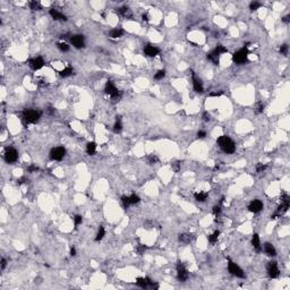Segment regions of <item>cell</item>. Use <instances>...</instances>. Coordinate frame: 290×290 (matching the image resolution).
Wrapping results in <instances>:
<instances>
[{
  "label": "cell",
  "mask_w": 290,
  "mask_h": 290,
  "mask_svg": "<svg viewBox=\"0 0 290 290\" xmlns=\"http://www.w3.org/2000/svg\"><path fill=\"white\" fill-rule=\"evenodd\" d=\"M218 145L219 147L227 154H231L236 151V145H235V142L227 135H223V136H220L218 138Z\"/></svg>",
  "instance_id": "obj_1"
},
{
  "label": "cell",
  "mask_w": 290,
  "mask_h": 290,
  "mask_svg": "<svg viewBox=\"0 0 290 290\" xmlns=\"http://www.w3.org/2000/svg\"><path fill=\"white\" fill-rule=\"evenodd\" d=\"M41 111L34 110V109H25L23 111V121L25 125L30 124H35L40 120L41 118Z\"/></svg>",
  "instance_id": "obj_2"
},
{
  "label": "cell",
  "mask_w": 290,
  "mask_h": 290,
  "mask_svg": "<svg viewBox=\"0 0 290 290\" xmlns=\"http://www.w3.org/2000/svg\"><path fill=\"white\" fill-rule=\"evenodd\" d=\"M104 91H105L107 94H109V95L111 97V99L113 100V102L119 101V100L121 99V95H122V93L118 91V89L116 87V85H115L111 81H108V82H107L105 87H104Z\"/></svg>",
  "instance_id": "obj_3"
},
{
  "label": "cell",
  "mask_w": 290,
  "mask_h": 290,
  "mask_svg": "<svg viewBox=\"0 0 290 290\" xmlns=\"http://www.w3.org/2000/svg\"><path fill=\"white\" fill-rule=\"evenodd\" d=\"M247 59H248V49L246 48V47L239 49V50L236 51V52L234 53V56H232V60H234L236 64H238V65L245 64V62L247 61Z\"/></svg>",
  "instance_id": "obj_4"
},
{
  "label": "cell",
  "mask_w": 290,
  "mask_h": 290,
  "mask_svg": "<svg viewBox=\"0 0 290 290\" xmlns=\"http://www.w3.org/2000/svg\"><path fill=\"white\" fill-rule=\"evenodd\" d=\"M65 154H66L65 147L58 146V147H54V148L51 150V152H50V159H51V160H54V161H60V160L64 159Z\"/></svg>",
  "instance_id": "obj_5"
},
{
  "label": "cell",
  "mask_w": 290,
  "mask_h": 290,
  "mask_svg": "<svg viewBox=\"0 0 290 290\" xmlns=\"http://www.w3.org/2000/svg\"><path fill=\"white\" fill-rule=\"evenodd\" d=\"M228 270H229V272L232 274V275H235V277H237V278H245V273H244V271H242V269L235 263V262H232V261H230L229 260V262H228Z\"/></svg>",
  "instance_id": "obj_6"
},
{
  "label": "cell",
  "mask_w": 290,
  "mask_h": 290,
  "mask_svg": "<svg viewBox=\"0 0 290 290\" xmlns=\"http://www.w3.org/2000/svg\"><path fill=\"white\" fill-rule=\"evenodd\" d=\"M18 159V152L14 147H8L5 152V160L8 163H14Z\"/></svg>",
  "instance_id": "obj_7"
},
{
  "label": "cell",
  "mask_w": 290,
  "mask_h": 290,
  "mask_svg": "<svg viewBox=\"0 0 290 290\" xmlns=\"http://www.w3.org/2000/svg\"><path fill=\"white\" fill-rule=\"evenodd\" d=\"M188 271L183 262H178L177 264V277L180 281H186L188 279Z\"/></svg>",
  "instance_id": "obj_8"
},
{
  "label": "cell",
  "mask_w": 290,
  "mask_h": 290,
  "mask_svg": "<svg viewBox=\"0 0 290 290\" xmlns=\"http://www.w3.org/2000/svg\"><path fill=\"white\" fill-rule=\"evenodd\" d=\"M266 270H267V274L270 278L272 279H275L279 277L280 274V271H279V267H278V264L277 262H270L266 266Z\"/></svg>",
  "instance_id": "obj_9"
},
{
  "label": "cell",
  "mask_w": 290,
  "mask_h": 290,
  "mask_svg": "<svg viewBox=\"0 0 290 290\" xmlns=\"http://www.w3.org/2000/svg\"><path fill=\"white\" fill-rule=\"evenodd\" d=\"M28 64H30V67L33 70H39V69H41L44 66V61H43V59L41 57H36V58L31 59L28 61Z\"/></svg>",
  "instance_id": "obj_10"
},
{
  "label": "cell",
  "mask_w": 290,
  "mask_h": 290,
  "mask_svg": "<svg viewBox=\"0 0 290 290\" xmlns=\"http://www.w3.org/2000/svg\"><path fill=\"white\" fill-rule=\"evenodd\" d=\"M248 210L253 213H258L263 210V203L260 201V199H254L249 203L248 205Z\"/></svg>",
  "instance_id": "obj_11"
},
{
  "label": "cell",
  "mask_w": 290,
  "mask_h": 290,
  "mask_svg": "<svg viewBox=\"0 0 290 290\" xmlns=\"http://www.w3.org/2000/svg\"><path fill=\"white\" fill-rule=\"evenodd\" d=\"M49 14H50V16H51L54 21H67L66 15H64L61 11H59V10L56 9V8H51L50 11H49Z\"/></svg>",
  "instance_id": "obj_12"
},
{
  "label": "cell",
  "mask_w": 290,
  "mask_h": 290,
  "mask_svg": "<svg viewBox=\"0 0 290 290\" xmlns=\"http://www.w3.org/2000/svg\"><path fill=\"white\" fill-rule=\"evenodd\" d=\"M70 42L75 47V48L79 49L84 47V36L83 35H74L72 39H70Z\"/></svg>",
  "instance_id": "obj_13"
},
{
  "label": "cell",
  "mask_w": 290,
  "mask_h": 290,
  "mask_svg": "<svg viewBox=\"0 0 290 290\" xmlns=\"http://www.w3.org/2000/svg\"><path fill=\"white\" fill-rule=\"evenodd\" d=\"M192 75H193V87H194V91H195V92H197V93H202V92H203V90H204L202 81H201L199 78L195 77V75H194L193 72H192Z\"/></svg>",
  "instance_id": "obj_14"
},
{
  "label": "cell",
  "mask_w": 290,
  "mask_h": 290,
  "mask_svg": "<svg viewBox=\"0 0 290 290\" xmlns=\"http://www.w3.org/2000/svg\"><path fill=\"white\" fill-rule=\"evenodd\" d=\"M144 53L148 57H155L160 53V50L154 47V46H151V44H147L144 48Z\"/></svg>",
  "instance_id": "obj_15"
},
{
  "label": "cell",
  "mask_w": 290,
  "mask_h": 290,
  "mask_svg": "<svg viewBox=\"0 0 290 290\" xmlns=\"http://www.w3.org/2000/svg\"><path fill=\"white\" fill-rule=\"evenodd\" d=\"M264 252L269 255V256H275L277 255V250L274 248V246L270 242H265L264 244Z\"/></svg>",
  "instance_id": "obj_16"
},
{
  "label": "cell",
  "mask_w": 290,
  "mask_h": 290,
  "mask_svg": "<svg viewBox=\"0 0 290 290\" xmlns=\"http://www.w3.org/2000/svg\"><path fill=\"white\" fill-rule=\"evenodd\" d=\"M252 245L253 247L257 250V252H261L262 249V246H261V240H260V236L257 234H254L253 238H252Z\"/></svg>",
  "instance_id": "obj_17"
},
{
  "label": "cell",
  "mask_w": 290,
  "mask_h": 290,
  "mask_svg": "<svg viewBox=\"0 0 290 290\" xmlns=\"http://www.w3.org/2000/svg\"><path fill=\"white\" fill-rule=\"evenodd\" d=\"M219 57H220V54H219L215 50H212L211 52L207 53V59H210V60H211L213 64H215V65L219 64Z\"/></svg>",
  "instance_id": "obj_18"
},
{
  "label": "cell",
  "mask_w": 290,
  "mask_h": 290,
  "mask_svg": "<svg viewBox=\"0 0 290 290\" xmlns=\"http://www.w3.org/2000/svg\"><path fill=\"white\" fill-rule=\"evenodd\" d=\"M122 35H124V31L121 28H113L109 33V36L112 39H118V38H121Z\"/></svg>",
  "instance_id": "obj_19"
},
{
  "label": "cell",
  "mask_w": 290,
  "mask_h": 290,
  "mask_svg": "<svg viewBox=\"0 0 290 290\" xmlns=\"http://www.w3.org/2000/svg\"><path fill=\"white\" fill-rule=\"evenodd\" d=\"M117 14L120 15V16H122V17H130V16H132V11H130V9H129L128 7H121V8H119V9L117 10Z\"/></svg>",
  "instance_id": "obj_20"
},
{
  "label": "cell",
  "mask_w": 290,
  "mask_h": 290,
  "mask_svg": "<svg viewBox=\"0 0 290 290\" xmlns=\"http://www.w3.org/2000/svg\"><path fill=\"white\" fill-rule=\"evenodd\" d=\"M86 152L89 155H94L97 152V144L94 142H90L86 145Z\"/></svg>",
  "instance_id": "obj_21"
},
{
  "label": "cell",
  "mask_w": 290,
  "mask_h": 290,
  "mask_svg": "<svg viewBox=\"0 0 290 290\" xmlns=\"http://www.w3.org/2000/svg\"><path fill=\"white\" fill-rule=\"evenodd\" d=\"M193 235H191V234H181V235H179V240L181 242H184V244H188V242H191L193 240Z\"/></svg>",
  "instance_id": "obj_22"
},
{
  "label": "cell",
  "mask_w": 290,
  "mask_h": 290,
  "mask_svg": "<svg viewBox=\"0 0 290 290\" xmlns=\"http://www.w3.org/2000/svg\"><path fill=\"white\" fill-rule=\"evenodd\" d=\"M121 129H122L121 119H120V117H117V120H116L115 126H113V132H115L116 134H118V133H120V132H121Z\"/></svg>",
  "instance_id": "obj_23"
},
{
  "label": "cell",
  "mask_w": 290,
  "mask_h": 290,
  "mask_svg": "<svg viewBox=\"0 0 290 290\" xmlns=\"http://www.w3.org/2000/svg\"><path fill=\"white\" fill-rule=\"evenodd\" d=\"M194 197L197 202H205L206 198H207V194L206 193H195L194 194Z\"/></svg>",
  "instance_id": "obj_24"
},
{
  "label": "cell",
  "mask_w": 290,
  "mask_h": 290,
  "mask_svg": "<svg viewBox=\"0 0 290 290\" xmlns=\"http://www.w3.org/2000/svg\"><path fill=\"white\" fill-rule=\"evenodd\" d=\"M104 235H105V230H104V228H103L102 226H100L99 231H97V237H95V242H100V240H102V239H103V237H104Z\"/></svg>",
  "instance_id": "obj_25"
},
{
  "label": "cell",
  "mask_w": 290,
  "mask_h": 290,
  "mask_svg": "<svg viewBox=\"0 0 290 290\" xmlns=\"http://www.w3.org/2000/svg\"><path fill=\"white\" fill-rule=\"evenodd\" d=\"M70 75H73V69H72L70 67H66L65 69H62V70L60 72V76H61V77H68V76H70Z\"/></svg>",
  "instance_id": "obj_26"
},
{
  "label": "cell",
  "mask_w": 290,
  "mask_h": 290,
  "mask_svg": "<svg viewBox=\"0 0 290 290\" xmlns=\"http://www.w3.org/2000/svg\"><path fill=\"white\" fill-rule=\"evenodd\" d=\"M219 235H220V231H214L212 235H210L209 237H207V239H209V242H211V244H214V242L218 240V238H219Z\"/></svg>",
  "instance_id": "obj_27"
},
{
  "label": "cell",
  "mask_w": 290,
  "mask_h": 290,
  "mask_svg": "<svg viewBox=\"0 0 290 290\" xmlns=\"http://www.w3.org/2000/svg\"><path fill=\"white\" fill-rule=\"evenodd\" d=\"M30 8L32 10H40L41 9V3L39 1H31L30 2Z\"/></svg>",
  "instance_id": "obj_28"
},
{
  "label": "cell",
  "mask_w": 290,
  "mask_h": 290,
  "mask_svg": "<svg viewBox=\"0 0 290 290\" xmlns=\"http://www.w3.org/2000/svg\"><path fill=\"white\" fill-rule=\"evenodd\" d=\"M129 199H130V204H132V205H133V204H137V203H140V201H141L140 196L136 195V194H132V195L129 196Z\"/></svg>",
  "instance_id": "obj_29"
},
{
  "label": "cell",
  "mask_w": 290,
  "mask_h": 290,
  "mask_svg": "<svg viewBox=\"0 0 290 290\" xmlns=\"http://www.w3.org/2000/svg\"><path fill=\"white\" fill-rule=\"evenodd\" d=\"M121 203H122V206H124L125 209H127L129 205H132V204H130L129 196H122V197H121Z\"/></svg>",
  "instance_id": "obj_30"
},
{
  "label": "cell",
  "mask_w": 290,
  "mask_h": 290,
  "mask_svg": "<svg viewBox=\"0 0 290 290\" xmlns=\"http://www.w3.org/2000/svg\"><path fill=\"white\" fill-rule=\"evenodd\" d=\"M57 47H58V49H59L60 51H62V52H66V51L69 50V46H68L67 43H65V42H59V43L57 44Z\"/></svg>",
  "instance_id": "obj_31"
},
{
  "label": "cell",
  "mask_w": 290,
  "mask_h": 290,
  "mask_svg": "<svg viewBox=\"0 0 290 290\" xmlns=\"http://www.w3.org/2000/svg\"><path fill=\"white\" fill-rule=\"evenodd\" d=\"M164 76H166V70L161 69V70H159V72H156V73H155L154 78H155V79H162Z\"/></svg>",
  "instance_id": "obj_32"
},
{
  "label": "cell",
  "mask_w": 290,
  "mask_h": 290,
  "mask_svg": "<svg viewBox=\"0 0 290 290\" xmlns=\"http://www.w3.org/2000/svg\"><path fill=\"white\" fill-rule=\"evenodd\" d=\"M261 6H262L261 2H258V1H252L250 5H249V8H250L252 10H256V9H258Z\"/></svg>",
  "instance_id": "obj_33"
},
{
  "label": "cell",
  "mask_w": 290,
  "mask_h": 290,
  "mask_svg": "<svg viewBox=\"0 0 290 290\" xmlns=\"http://www.w3.org/2000/svg\"><path fill=\"white\" fill-rule=\"evenodd\" d=\"M214 50H215V51H217V52H218L220 56H221L222 53H226V52H228V49L226 48V47H223V46H218V47L214 49Z\"/></svg>",
  "instance_id": "obj_34"
},
{
  "label": "cell",
  "mask_w": 290,
  "mask_h": 290,
  "mask_svg": "<svg viewBox=\"0 0 290 290\" xmlns=\"http://www.w3.org/2000/svg\"><path fill=\"white\" fill-rule=\"evenodd\" d=\"M145 250H146V246H145V245H143V244L137 245V247H136V252H137L140 255H142L143 253H145Z\"/></svg>",
  "instance_id": "obj_35"
},
{
  "label": "cell",
  "mask_w": 290,
  "mask_h": 290,
  "mask_svg": "<svg viewBox=\"0 0 290 290\" xmlns=\"http://www.w3.org/2000/svg\"><path fill=\"white\" fill-rule=\"evenodd\" d=\"M147 161H148L150 164H153V163H156V162L159 161V159H158V156H155L154 154H152V155H148V156H147Z\"/></svg>",
  "instance_id": "obj_36"
},
{
  "label": "cell",
  "mask_w": 290,
  "mask_h": 290,
  "mask_svg": "<svg viewBox=\"0 0 290 290\" xmlns=\"http://www.w3.org/2000/svg\"><path fill=\"white\" fill-rule=\"evenodd\" d=\"M263 110H264V104H263L262 102H258V103L256 104V110H255V112H256V113H261V112H263Z\"/></svg>",
  "instance_id": "obj_37"
},
{
  "label": "cell",
  "mask_w": 290,
  "mask_h": 290,
  "mask_svg": "<svg viewBox=\"0 0 290 290\" xmlns=\"http://www.w3.org/2000/svg\"><path fill=\"white\" fill-rule=\"evenodd\" d=\"M267 168V166L266 164H262V163H258L257 166H256V171L257 172H263L265 169Z\"/></svg>",
  "instance_id": "obj_38"
},
{
  "label": "cell",
  "mask_w": 290,
  "mask_h": 290,
  "mask_svg": "<svg viewBox=\"0 0 290 290\" xmlns=\"http://www.w3.org/2000/svg\"><path fill=\"white\" fill-rule=\"evenodd\" d=\"M82 221H83V218H82L81 215H76V217L74 218V222H75V226H76V227H78V226L82 223Z\"/></svg>",
  "instance_id": "obj_39"
},
{
  "label": "cell",
  "mask_w": 290,
  "mask_h": 290,
  "mask_svg": "<svg viewBox=\"0 0 290 290\" xmlns=\"http://www.w3.org/2000/svg\"><path fill=\"white\" fill-rule=\"evenodd\" d=\"M220 213H221V207H220V205H215V206L213 207V214H214L215 217H218Z\"/></svg>",
  "instance_id": "obj_40"
},
{
  "label": "cell",
  "mask_w": 290,
  "mask_h": 290,
  "mask_svg": "<svg viewBox=\"0 0 290 290\" xmlns=\"http://www.w3.org/2000/svg\"><path fill=\"white\" fill-rule=\"evenodd\" d=\"M280 53H281V54H285V56L288 53V46H287V44H283V46L280 47Z\"/></svg>",
  "instance_id": "obj_41"
},
{
  "label": "cell",
  "mask_w": 290,
  "mask_h": 290,
  "mask_svg": "<svg viewBox=\"0 0 290 290\" xmlns=\"http://www.w3.org/2000/svg\"><path fill=\"white\" fill-rule=\"evenodd\" d=\"M39 170V168L36 167V166H34V164H32V166H30L28 168H27V171L28 172H35V171H38Z\"/></svg>",
  "instance_id": "obj_42"
},
{
  "label": "cell",
  "mask_w": 290,
  "mask_h": 290,
  "mask_svg": "<svg viewBox=\"0 0 290 290\" xmlns=\"http://www.w3.org/2000/svg\"><path fill=\"white\" fill-rule=\"evenodd\" d=\"M210 119H211L210 113H209V112H204V113H203V120H204V121H210Z\"/></svg>",
  "instance_id": "obj_43"
},
{
  "label": "cell",
  "mask_w": 290,
  "mask_h": 290,
  "mask_svg": "<svg viewBox=\"0 0 290 290\" xmlns=\"http://www.w3.org/2000/svg\"><path fill=\"white\" fill-rule=\"evenodd\" d=\"M172 167H173V170H175L176 172H178V171H179L180 163H179V162H175V163H172Z\"/></svg>",
  "instance_id": "obj_44"
},
{
  "label": "cell",
  "mask_w": 290,
  "mask_h": 290,
  "mask_svg": "<svg viewBox=\"0 0 290 290\" xmlns=\"http://www.w3.org/2000/svg\"><path fill=\"white\" fill-rule=\"evenodd\" d=\"M197 136H198L199 138H204V137L206 136V133H205L204 130H198V133H197Z\"/></svg>",
  "instance_id": "obj_45"
},
{
  "label": "cell",
  "mask_w": 290,
  "mask_h": 290,
  "mask_svg": "<svg viewBox=\"0 0 290 290\" xmlns=\"http://www.w3.org/2000/svg\"><path fill=\"white\" fill-rule=\"evenodd\" d=\"M220 95H222V92H213L210 94V97H220Z\"/></svg>",
  "instance_id": "obj_46"
},
{
  "label": "cell",
  "mask_w": 290,
  "mask_h": 290,
  "mask_svg": "<svg viewBox=\"0 0 290 290\" xmlns=\"http://www.w3.org/2000/svg\"><path fill=\"white\" fill-rule=\"evenodd\" d=\"M5 267H6V260L2 258V260H1V270H3Z\"/></svg>",
  "instance_id": "obj_47"
},
{
  "label": "cell",
  "mask_w": 290,
  "mask_h": 290,
  "mask_svg": "<svg viewBox=\"0 0 290 290\" xmlns=\"http://www.w3.org/2000/svg\"><path fill=\"white\" fill-rule=\"evenodd\" d=\"M289 18H290V16H289V15H288V16H285V17H283V19H282V21H283V22H285V23H289V21H290Z\"/></svg>",
  "instance_id": "obj_48"
},
{
  "label": "cell",
  "mask_w": 290,
  "mask_h": 290,
  "mask_svg": "<svg viewBox=\"0 0 290 290\" xmlns=\"http://www.w3.org/2000/svg\"><path fill=\"white\" fill-rule=\"evenodd\" d=\"M70 255H72V256H75V255H76V249H75L74 247L70 249Z\"/></svg>",
  "instance_id": "obj_49"
},
{
  "label": "cell",
  "mask_w": 290,
  "mask_h": 290,
  "mask_svg": "<svg viewBox=\"0 0 290 290\" xmlns=\"http://www.w3.org/2000/svg\"><path fill=\"white\" fill-rule=\"evenodd\" d=\"M143 21H148V15H147V14H144V15H143Z\"/></svg>",
  "instance_id": "obj_50"
}]
</instances>
